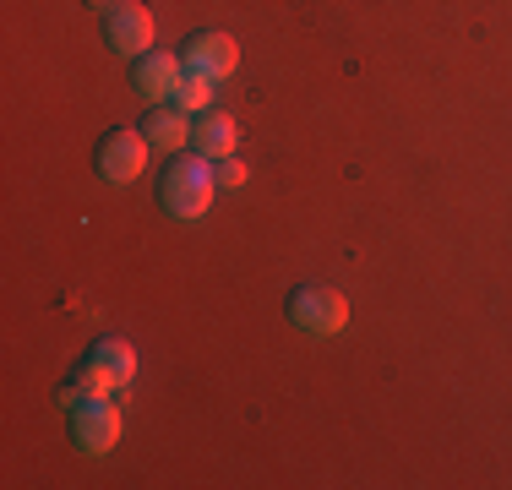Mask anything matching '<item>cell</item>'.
<instances>
[{
    "label": "cell",
    "mask_w": 512,
    "mask_h": 490,
    "mask_svg": "<svg viewBox=\"0 0 512 490\" xmlns=\"http://www.w3.org/2000/svg\"><path fill=\"white\" fill-rule=\"evenodd\" d=\"M93 6H109V0H93Z\"/></svg>",
    "instance_id": "5bb4252c"
},
{
    "label": "cell",
    "mask_w": 512,
    "mask_h": 490,
    "mask_svg": "<svg viewBox=\"0 0 512 490\" xmlns=\"http://www.w3.org/2000/svg\"><path fill=\"white\" fill-rule=\"evenodd\" d=\"M191 142H197V153H207V158H235V147H240L235 115H229V109H202Z\"/></svg>",
    "instance_id": "9c48e42d"
},
{
    "label": "cell",
    "mask_w": 512,
    "mask_h": 490,
    "mask_svg": "<svg viewBox=\"0 0 512 490\" xmlns=\"http://www.w3.org/2000/svg\"><path fill=\"white\" fill-rule=\"evenodd\" d=\"M142 169H148V137H142V131H109L99 142V175L104 180L131 186Z\"/></svg>",
    "instance_id": "277c9868"
},
{
    "label": "cell",
    "mask_w": 512,
    "mask_h": 490,
    "mask_svg": "<svg viewBox=\"0 0 512 490\" xmlns=\"http://www.w3.org/2000/svg\"><path fill=\"white\" fill-rule=\"evenodd\" d=\"M71 441H77L82 452H109L120 441V409L109 398H82L77 409H71Z\"/></svg>",
    "instance_id": "3957f363"
},
{
    "label": "cell",
    "mask_w": 512,
    "mask_h": 490,
    "mask_svg": "<svg viewBox=\"0 0 512 490\" xmlns=\"http://www.w3.org/2000/svg\"><path fill=\"white\" fill-rule=\"evenodd\" d=\"M218 186H246V164H240V158H224V164H218Z\"/></svg>",
    "instance_id": "4fadbf2b"
},
{
    "label": "cell",
    "mask_w": 512,
    "mask_h": 490,
    "mask_svg": "<svg viewBox=\"0 0 512 490\" xmlns=\"http://www.w3.org/2000/svg\"><path fill=\"white\" fill-rule=\"evenodd\" d=\"M104 39H109V49H115V55H148V44H153V11L137 6V0H120V6H109Z\"/></svg>",
    "instance_id": "5b68a950"
},
{
    "label": "cell",
    "mask_w": 512,
    "mask_h": 490,
    "mask_svg": "<svg viewBox=\"0 0 512 490\" xmlns=\"http://www.w3.org/2000/svg\"><path fill=\"white\" fill-rule=\"evenodd\" d=\"M169 104H180L186 115H202V109H213V77H202V71H186Z\"/></svg>",
    "instance_id": "7c38bea8"
},
{
    "label": "cell",
    "mask_w": 512,
    "mask_h": 490,
    "mask_svg": "<svg viewBox=\"0 0 512 490\" xmlns=\"http://www.w3.org/2000/svg\"><path fill=\"white\" fill-rule=\"evenodd\" d=\"M93 360H99L120 387H126L131 376H137V354H131V343H126V338H99V343H93Z\"/></svg>",
    "instance_id": "30bf717a"
},
{
    "label": "cell",
    "mask_w": 512,
    "mask_h": 490,
    "mask_svg": "<svg viewBox=\"0 0 512 490\" xmlns=\"http://www.w3.org/2000/svg\"><path fill=\"white\" fill-rule=\"evenodd\" d=\"M191 115L180 104H153L148 120H142V137H148V147H164V153H175V147L191 142Z\"/></svg>",
    "instance_id": "ba28073f"
},
{
    "label": "cell",
    "mask_w": 512,
    "mask_h": 490,
    "mask_svg": "<svg viewBox=\"0 0 512 490\" xmlns=\"http://www.w3.org/2000/svg\"><path fill=\"white\" fill-rule=\"evenodd\" d=\"M109 392H120V382H115V376H109L104 365L88 354V365L77 371V382L66 387V403H77V398H109Z\"/></svg>",
    "instance_id": "8fae6325"
},
{
    "label": "cell",
    "mask_w": 512,
    "mask_h": 490,
    "mask_svg": "<svg viewBox=\"0 0 512 490\" xmlns=\"http://www.w3.org/2000/svg\"><path fill=\"white\" fill-rule=\"evenodd\" d=\"M289 322L327 338V333H338V327L349 322V300L338 289H327V284H300L295 294H289Z\"/></svg>",
    "instance_id": "7a4b0ae2"
},
{
    "label": "cell",
    "mask_w": 512,
    "mask_h": 490,
    "mask_svg": "<svg viewBox=\"0 0 512 490\" xmlns=\"http://www.w3.org/2000/svg\"><path fill=\"white\" fill-rule=\"evenodd\" d=\"M213 191H218V169L207 153H186L164 169V186H158V202L169 207L175 218H202L213 207Z\"/></svg>",
    "instance_id": "6da1fadb"
},
{
    "label": "cell",
    "mask_w": 512,
    "mask_h": 490,
    "mask_svg": "<svg viewBox=\"0 0 512 490\" xmlns=\"http://www.w3.org/2000/svg\"><path fill=\"white\" fill-rule=\"evenodd\" d=\"M180 77H186V60L169 55V49H148V55H137V66H131V82H137V93L158 98V104H164V98H175Z\"/></svg>",
    "instance_id": "52a82bcc"
},
{
    "label": "cell",
    "mask_w": 512,
    "mask_h": 490,
    "mask_svg": "<svg viewBox=\"0 0 512 490\" xmlns=\"http://www.w3.org/2000/svg\"><path fill=\"white\" fill-rule=\"evenodd\" d=\"M186 71H202V77H229V71L240 66V44L229 39V33H218V28H207V33H197V39L186 44Z\"/></svg>",
    "instance_id": "8992f818"
}]
</instances>
